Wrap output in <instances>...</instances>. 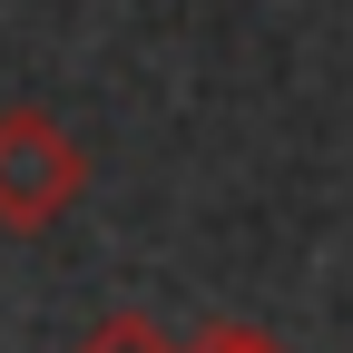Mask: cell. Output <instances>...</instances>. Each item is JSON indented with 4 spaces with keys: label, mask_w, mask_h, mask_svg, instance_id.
Masks as SVG:
<instances>
[{
    "label": "cell",
    "mask_w": 353,
    "mask_h": 353,
    "mask_svg": "<svg viewBox=\"0 0 353 353\" xmlns=\"http://www.w3.org/2000/svg\"><path fill=\"white\" fill-rule=\"evenodd\" d=\"M88 196V148L50 108H0V236H50Z\"/></svg>",
    "instance_id": "cell-1"
},
{
    "label": "cell",
    "mask_w": 353,
    "mask_h": 353,
    "mask_svg": "<svg viewBox=\"0 0 353 353\" xmlns=\"http://www.w3.org/2000/svg\"><path fill=\"white\" fill-rule=\"evenodd\" d=\"M69 353H187V343H176V334H157L148 314H99Z\"/></svg>",
    "instance_id": "cell-2"
},
{
    "label": "cell",
    "mask_w": 353,
    "mask_h": 353,
    "mask_svg": "<svg viewBox=\"0 0 353 353\" xmlns=\"http://www.w3.org/2000/svg\"><path fill=\"white\" fill-rule=\"evenodd\" d=\"M187 353H294V343H275V334H265V324H206Z\"/></svg>",
    "instance_id": "cell-3"
}]
</instances>
